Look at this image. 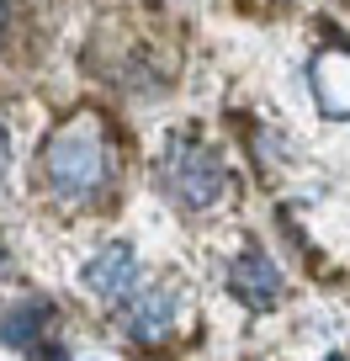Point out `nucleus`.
<instances>
[{
	"mask_svg": "<svg viewBox=\"0 0 350 361\" xmlns=\"http://www.w3.org/2000/svg\"><path fill=\"white\" fill-rule=\"evenodd\" d=\"M43 176L58 197H96L112 176V149L106 123L96 112H80L43 144Z\"/></svg>",
	"mask_w": 350,
	"mask_h": 361,
	"instance_id": "nucleus-1",
	"label": "nucleus"
},
{
	"mask_svg": "<svg viewBox=\"0 0 350 361\" xmlns=\"http://www.w3.org/2000/svg\"><path fill=\"white\" fill-rule=\"evenodd\" d=\"M170 186H175V197H181L192 213H207V207L228 192V170H223V159H218L213 149L181 138V144H170Z\"/></svg>",
	"mask_w": 350,
	"mask_h": 361,
	"instance_id": "nucleus-2",
	"label": "nucleus"
},
{
	"mask_svg": "<svg viewBox=\"0 0 350 361\" xmlns=\"http://www.w3.org/2000/svg\"><path fill=\"white\" fill-rule=\"evenodd\" d=\"M308 85H313L324 117H350V48L345 43L318 48L308 64Z\"/></svg>",
	"mask_w": 350,
	"mask_h": 361,
	"instance_id": "nucleus-3",
	"label": "nucleus"
},
{
	"mask_svg": "<svg viewBox=\"0 0 350 361\" xmlns=\"http://www.w3.org/2000/svg\"><path fill=\"white\" fill-rule=\"evenodd\" d=\"M228 293L249 308H276L282 303V271H276L271 255H260V250H244L228 271Z\"/></svg>",
	"mask_w": 350,
	"mask_h": 361,
	"instance_id": "nucleus-4",
	"label": "nucleus"
},
{
	"mask_svg": "<svg viewBox=\"0 0 350 361\" xmlns=\"http://www.w3.org/2000/svg\"><path fill=\"white\" fill-rule=\"evenodd\" d=\"M175 314H181V287L159 282V287H149V293H133V303H127V314H123V329L138 335V340H159L175 324Z\"/></svg>",
	"mask_w": 350,
	"mask_h": 361,
	"instance_id": "nucleus-5",
	"label": "nucleus"
},
{
	"mask_svg": "<svg viewBox=\"0 0 350 361\" xmlns=\"http://www.w3.org/2000/svg\"><path fill=\"white\" fill-rule=\"evenodd\" d=\"M133 282H138V255H133V245H106L101 255L85 266V287H91L96 298H106V303L133 298Z\"/></svg>",
	"mask_w": 350,
	"mask_h": 361,
	"instance_id": "nucleus-6",
	"label": "nucleus"
},
{
	"mask_svg": "<svg viewBox=\"0 0 350 361\" xmlns=\"http://www.w3.org/2000/svg\"><path fill=\"white\" fill-rule=\"evenodd\" d=\"M48 324H54V308L43 303V298H27V303L6 308V319H0V340L16 350H27L37 335H48Z\"/></svg>",
	"mask_w": 350,
	"mask_h": 361,
	"instance_id": "nucleus-7",
	"label": "nucleus"
},
{
	"mask_svg": "<svg viewBox=\"0 0 350 361\" xmlns=\"http://www.w3.org/2000/svg\"><path fill=\"white\" fill-rule=\"evenodd\" d=\"M6 159H11V144H6V128H0V176H6Z\"/></svg>",
	"mask_w": 350,
	"mask_h": 361,
	"instance_id": "nucleus-8",
	"label": "nucleus"
},
{
	"mask_svg": "<svg viewBox=\"0 0 350 361\" xmlns=\"http://www.w3.org/2000/svg\"><path fill=\"white\" fill-rule=\"evenodd\" d=\"M0 22H6V0H0Z\"/></svg>",
	"mask_w": 350,
	"mask_h": 361,
	"instance_id": "nucleus-9",
	"label": "nucleus"
},
{
	"mask_svg": "<svg viewBox=\"0 0 350 361\" xmlns=\"http://www.w3.org/2000/svg\"><path fill=\"white\" fill-rule=\"evenodd\" d=\"M329 361H339V356H329Z\"/></svg>",
	"mask_w": 350,
	"mask_h": 361,
	"instance_id": "nucleus-10",
	"label": "nucleus"
}]
</instances>
